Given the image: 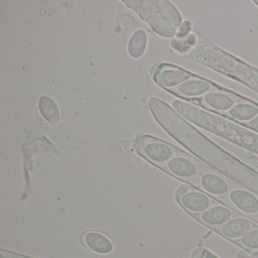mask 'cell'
I'll use <instances>...</instances> for the list:
<instances>
[{"mask_svg":"<svg viewBox=\"0 0 258 258\" xmlns=\"http://www.w3.org/2000/svg\"><path fill=\"white\" fill-rule=\"evenodd\" d=\"M86 245L96 253L105 254L112 250L113 244L108 237L97 232H89L84 235Z\"/></svg>","mask_w":258,"mask_h":258,"instance_id":"obj_15","label":"cell"},{"mask_svg":"<svg viewBox=\"0 0 258 258\" xmlns=\"http://www.w3.org/2000/svg\"><path fill=\"white\" fill-rule=\"evenodd\" d=\"M129 7L158 35L171 40L176 37L177 28L157 12V0H134Z\"/></svg>","mask_w":258,"mask_h":258,"instance_id":"obj_5","label":"cell"},{"mask_svg":"<svg viewBox=\"0 0 258 258\" xmlns=\"http://www.w3.org/2000/svg\"><path fill=\"white\" fill-rule=\"evenodd\" d=\"M229 203L246 215L258 214V196L244 188H233L227 195Z\"/></svg>","mask_w":258,"mask_h":258,"instance_id":"obj_9","label":"cell"},{"mask_svg":"<svg viewBox=\"0 0 258 258\" xmlns=\"http://www.w3.org/2000/svg\"><path fill=\"white\" fill-rule=\"evenodd\" d=\"M202 102L218 112H228L235 104L230 95L221 92H209L202 96Z\"/></svg>","mask_w":258,"mask_h":258,"instance_id":"obj_14","label":"cell"},{"mask_svg":"<svg viewBox=\"0 0 258 258\" xmlns=\"http://www.w3.org/2000/svg\"><path fill=\"white\" fill-rule=\"evenodd\" d=\"M212 169L258 196V170L224 151L216 160Z\"/></svg>","mask_w":258,"mask_h":258,"instance_id":"obj_3","label":"cell"},{"mask_svg":"<svg viewBox=\"0 0 258 258\" xmlns=\"http://www.w3.org/2000/svg\"><path fill=\"white\" fill-rule=\"evenodd\" d=\"M253 3H254V4H256V5L258 7V1H254V2Z\"/></svg>","mask_w":258,"mask_h":258,"instance_id":"obj_26","label":"cell"},{"mask_svg":"<svg viewBox=\"0 0 258 258\" xmlns=\"http://www.w3.org/2000/svg\"><path fill=\"white\" fill-rule=\"evenodd\" d=\"M172 107L196 127L258 156V133L256 131L182 99L173 101Z\"/></svg>","mask_w":258,"mask_h":258,"instance_id":"obj_1","label":"cell"},{"mask_svg":"<svg viewBox=\"0 0 258 258\" xmlns=\"http://www.w3.org/2000/svg\"><path fill=\"white\" fill-rule=\"evenodd\" d=\"M184 57L240 83L258 95V68L232 55L205 36L198 33L196 46Z\"/></svg>","mask_w":258,"mask_h":258,"instance_id":"obj_2","label":"cell"},{"mask_svg":"<svg viewBox=\"0 0 258 258\" xmlns=\"http://www.w3.org/2000/svg\"><path fill=\"white\" fill-rule=\"evenodd\" d=\"M236 258H255L253 256H250V255L247 254L245 252L241 251L238 253L237 255Z\"/></svg>","mask_w":258,"mask_h":258,"instance_id":"obj_25","label":"cell"},{"mask_svg":"<svg viewBox=\"0 0 258 258\" xmlns=\"http://www.w3.org/2000/svg\"><path fill=\"white\" fill-rule=\"evenodd\" d=\"M152 78L157 85L171 92L185 81L194 78L191 73L173 64H156L152 71Z\"/></svg>","mask_w":258,"mask_h":258,"instance_id":"obj_6","label":"cell"},{"mask_svg":"<svg viewBox=\"0 0 258 258\" xmlns=\"http://www.w3.org/2000/svg\"><path fill=\"white\" fill-rule=\"evenodd\" d=\"M147 46V35L143 30L137 31L130 40L128 52L134 58H140L144 54Z\"/></svg>","mask_w":258,"mask_h":258,"instance_id":"obj_20","label":"cell"},{"mask_svg":"<svg viewBox=\"0 0 258 258\" xmlns=\"http://www.w3.org/2000/svg\"><path fill=\"white\" fill-rule=\"evenodd\" d=\"M167 173L178 179H193L199 174V166L191 158L182 154H176L162 167Z\"/></svg>","mask_w":258,"mask_h":258,"instance_id":"obj_8","label":"cell"},{"mask_svg":"<svg viewBox=\"0 0 258 258\" xmlns=\"http://www.w3.org/2000/svg\"><path fill=\"white\" fill-rule=\"evenodd\" d=\"M193 25L188 20H184L176 29V37H182L192 32Z\"/></svg>","mask_w":258,"mask_h":258,"instance_id":"obj_22","label":"cell"},{"mask_svg":"<svg viewBox=\"0 0 258 258\" xmlns=\"http://www.w3.org/2000/svg\"><path fill=\"white\" fill-rule=\"evenodd\" d=\"M211 83L202 78H194L188 80L176 87L171 93L186 98H196L205 96L212 90Z\"/></svg>","mask_w":258,"mask_h":258,"instance_id":"obj_13","label":"cell"},{"mask_svg":"<svg viewBox=\"0 0 258 258\" xmlns=\"http://www.w3.org/2000/svg\"><path fill=\"white\" fill-rule=\"evenodd\" d=\"M197 40L198 33L192 31L185 37H175L170 40V46L178 53L185 56L196 46Z\"/></svg>","mask_w":258,"mask_h":258,"instance_id":"obj_19","label":"cell"},{"mask_svg":"<svg viewBox=\"0 0 258 258\" xmlns=\"http://www.w3.org/2000/svg\"><path fill=\"white\" fill-rule=\"evenodd\" d=\"M176 199L185 211L195 215H199L214 205L207 193L192 188L182 194L176 195Z\"/></svg>","mask_w":258,"mask_h":258,"instance_id":"obj_7","label":"cell"},{"mask_svg":"<svg viewBox=\"0 0 258 258\" xmlns=\"http://www.w3.org/2000/svg\"><path fill=\"white\" fill-rule=\"evenodd\" d=\"M134 147L141 156L161 168L178 154L177 149L170 143L147 135L137 136Z\"/></svg>","mask_w":258,"mask_h":258,"instance_id":"obj_4","label":"cell"},{"mask_svg":"<svg viewBox=\"0 0 258 258\" xmlns=\"http://www.w3.org/2000/svg\"><path fill=\"white\" fill-rule=\"evenodd\" d=\"M39 109L42 116L52 125H57L61 120V113L55 101L46 96H42L39 102Z\"/></svg>","mask_w":258,"mask_h":258,"instance_id":"obj_18","label":"cell"},{"mask_svg":"<svg viewBox=\"0 0 258 258\" xmlns=\"http://www.w3.org/2000/svg\"><path fill=\"white\" fill-rule=\"evenodd\" d=\"M228 115L237 121L248 123L258 115V106L249 102H239L230 108Z\"/></svg>","mask_w":258,"mask_h":258,"instance_id":"obj_16","label":"cell"},{"mask_svg":"<svg viewBox=\"0 0 258 258\" xmlns=\"http://www.w3.org/2000/svg\"><path fill=\"white\" fill-rule=\"evenodd\" d=\"M240 244L247 250H258V227L249 231L239 240Z\"/></svg>","mask_w":258,"mask_h":258,"instance_id":"obj_21","label":"cell"},{"mask_svg":"<svg viewBox=\"0 0 258 258\" xmlns=\"http://www.w3.org/2000/svg\"><path fill=\"white\" fill-rule=\"evenodd\" d=\"M235 217V211L226 205H213L206 211L197 215L201 223L210 227L220 228Z\"/></svg>","mask_w":258,"mask_h":258,"instance_id":"obj_11","label":"cell"},{"mask_svg":"<svg viewBox=\"0 0 258 258\" xmlns=\"http://www.w3.org/2000/svg\"><path fill=\"white\" fill-rule=\"evenodd\" d=\"M254 227V224L251 220L246 217L238 216L232 217L227 223L220 228H217V231L224 238L236 241L241 239L245 234Z\"/></svg>","mask_w":258,"mask_h":258,"instance_id":"obj_12","label":"cell"},{"mask_svg":"<svg viewBox=\"0 0 258 258\" xmlns=\"http://www.w3.org/2000/svg\"><path fill=\"white\" fill-rule=\"evenodd\" d=\"M199 184L207 194L215 197L227 196L231 191L230 184L227 179L214 172L202 173L199 177Z\"/></svg>","mask_w":258,"mask_h":258,"instance_id":"obj_10","label":"cell"},{"mask_svg":"<svg viewBox=\"0 0 258 258\" xmlns=\"http://www.w3.org/2000/svg\"><path fill=\"white\" fill-rule=\"evenodd\" d=\"M247 124L250 126V127L253 128L255 131H258V115L256 116L251 121L249 122Z\"/></svg>","mask_w":258,"mask_h":258,"instance_id":"obj_24","label":"cell"},{"mask_svg":"<svg viewBox=\"0 0 258 258\" xmlns=\"http://www.w3.org/2000/svg\"><path fill=\"white\" fill-rule=\"evenodd\" d=\"M157 12L176 28L183 22L179 10L172 3L166 0H157Z\"/></svg>","mask_w":258,"mask_h":258,"instance_id":"obj_17","label":"cell"},{"mask_svg":"<svg viewBox=\"0 0 258 258\" xmlns=\"http://www.w3.org/2000/svg\"><path fill=\"white\" fill-rule=\"evenodd\" d=\"M0 258H31L23 255L18 254L9 250H1L0 251Z\"/></svg>","mask_w":258,"mask_h":258,"instance_id":"obj_23","label":"cell"}]
</instances>
